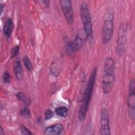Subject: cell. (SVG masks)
Listing matches in <instances>:
<instances>
[{
    "label": "cell",
    "mask_w": 135,
    "mask_h": 135,
    "mask_svg": "<svg viewBox=\"0 0 135 135\" xmlns=\"http://www.w3.org/2000/svg\"><path fill=\"white\" fill-rule=\"evenodd\" d=\"M97 73V69L96 68H94L91 71L89 79L88 81L84 96L79 110L78 118L80 121L84 120L86 117L95 86Z\"/></svg>",
    "instance_id": "cell-1"
},
{
    "label": "cell",
    "mask_w": 135,
    "mask_h": 135,
    "mask_svg": "<svg viewBox=\"0 0 135 135\" xmlns=\"http://www.w3.org/2000/svg\"><path fill=\"white\" fill-rule=\"evenodd\" d=\"M115 64L113 58L107 57L104 62L102 77V91L104 94H108L113 88L115 80Z\"/></svg>",
    "instance_id": "cell-2"
},
{
    "label": "cell",
    "mask_w": 135,
    "mask_h": 135,
    "mask_svg": "<svg viewBox=\"0 0 135 135\" xmlns=\"http://www.w3.org/2000/svg\"><path fill=\"white\" fill-rule=\"evenodd\" d=\"M114 11L112 8H109L105 13L102 31V41L105 45L110 42L112 36L114 28Z\"/></svg>",
    "instance_id": "cell-3"
},
{
    "label": "cell",
    "mask_w": 135,
    "mask_h": 135,
    "mask_svg": "<svg viewBox=\"0 0 135 135\" xmlns=\"http://www.w3.org/2000/svg\"><path fill=\"white\" fill-rule=\"evenodd\" d=\"M80 14L83 26V28L86 34L88 39H89L92 35L93 28L90 10L85 2L82 3L80 5Z\"/></svg>",
    "instance_id": "cell-4"
},
{
    "label": "cell",
    "mask_w": 135,
    "mask_h": 135,
    "mask_svg": "<svg viewBox=\"0 0 135 135\" xmlns=\"http://www.w3.org/2000/svg\"><path fill=\"white\" fill-rule=\"evenodd\" d=\"M87 40L88 37L83 28L79 29L76 34L75 39L67 43L66 46L67 52L70 54H74L84 46Z\"/></svg>",
    "instance_id": "cell-5"
},
{
    "label": "cell",
    "mask_w": 135,
    "mask_h": 135,
    "mask_svg": "<svg viewBox=\"0 0 135 135\" xmlns=\"http://www.w3.org/2000/svg\"><path fill=\"white\" fill-rule=\"evenodd\" d=\"M127 39V26L122 23L118 32V39L117 42L116 51L118 55L121 56L124 52Z\"/></svg>",
    "instance_id": "cell-6"
},
{
    "label": "cell",
    "mask_w": 135,
    "mask_h": 135,
    "mask_svg": "<svg viewBox=\"0 0 135 135\" xmlns=\"http://www.w3.org/2000/svg\"><path fill=\"white\" fill-rule=\"evenodd\" d=\"M127 105L130 117L134 121L135 113V82L134 79L131 80L129 83Z\"/></svg>",
    "instance_id": "cell-7"
},
{
    "label": "cell",
    "mask_w": 135,
    "mask_h": 135,
    "mask_svg": "<svg viewBox=\"0 0 135 135\" xmlns=\"http://www.w3.org/2000/svg\"><path fill=\"white\" fill-rule=\"evenodd\" d=\"M100 133L102 135L111 134L110 125V115L107 108L102 109L100 118Z\"/></svg>",
    "instance_id": "cell-8"
},
{
    "label": "cell",
    "mask_w": 135,
    "mask_h": 135,
    "mask_svg": "<svg viewBox=\"0 0 135 135\" xmlns=\"http://www.w3.org/2000/svg\"><path fill=\"white\" fill-rule=\"evenodd\" d=\"M60 5L67 22L72 25L74 22V14L72 3L69 0H61Z\"/></svg>",
    "instance_id": "cell-9"
},
{
    "label": "cell",
    "mask_w": 135,
    "mask_h": 135,
    "mask_svg": "<svg viewBox=\"0 0 135 135\" xmlns=\"http://www.w3.org/2000/svg\"><path fill=\"white\" fill-rule=\"evenodd\" d=\"M63 126L61 123H57L51 126L46 127L44 132L45 134L49 135H57L60 134L63 131Z\"/></svg>",
    "instance_id": "cell-10"
},
{
    "label": "cell",
    "mask_w": 135,
    "mask_h": 135,
    "mask_svg": "<svg viewBox=\"0 0 135 135\" xmlns=\"http://www.w3.org/2000/svg\"><path fill=\"white\" fill-rule=\"evenodd\" d=\"M13 22L11 18H8L5 22L3 27V33L6 38H10L13 31Z\"/></svg>",
    "instance_id": "cell-11"
},
{
    "label": "cell",
    "mask_w": 135,
    "mask_h": 135,
    "mask_svg": "<svg viewBox=\"0 0 135 135\" xmlns=\"http://www.w3.org/2000/svg\"><path fill=\"white\" fill-rule=\"evenodd\" d=\"M14 70L16 78L18 81L22 80L23 77V70L20 60H17L15 62L14 65Z\"/></svg>",
    "instance_id": "cell-12"
},
{
    "label": "cell",
    "mask_w": 135,
    "mask_h": 135,
    "mask_svg": "<svg viewBox=\"0 0 135 135\" xmlns=\"http://www.w3.org/2000/svg\"><path fill=\"white\" fill-rule=\"evenodd\" d=\"M55 113L62 118H65L68 115V109L64 106H60L55 109Z\"/></svg>",
    "instance_id": "cell-13"
},
{
    "label": "cell",
    "mask_w": 135,
    "mask_h": 135,
    "mask_svg": "<svg viewBox=\"0 0 135 135\" xmlns=\"http://www.w3.org/2000/svg\"><path fill=\"white\" fill-rule=\"evenodd\" d=\"M16 98L17 99L24 103L26 105L30 104L31 100L30 99L22 92H19L16 94Z\"/></svg>",
    "instance_id": "cell-14"
},
{
    "label": "cell",
    "mask_w": 135,
    "mask_h": 135,
    "mask_svg": "<svg viewBox=\"0 0 135 135\" xmlns=\"http://www.w3.org/2000/svg\"><path fill=\"white\" fill-rule=\"evenodd\" d=\"M20 114L23 118L25 119H28L31 116V111L26 106L24 107L23 108H22L20 111Z\"/></svg>",
    "instance_id": "cell-15"
},
{
    "label": "cell",
    "mask_w": 135,
    "mask_h": 135,
    "mask_svg": "<svg viewBox=\"0 0 135 135\" xmlns=\"http://www.w3.org/2000/svg\"><path fill=\"white\" fill-rule=\"evenodd\" d=\"M23 62L26 69L29 71H32L33 69V65L29 57L27 56H24L23 58Z\"/></svg>",
    "instance_id": "cell-16"
},
{
    "label": "cell",
    "mask_w": 135,
    "mask_h": 135,
    "mask_svg": "<svg viewBox=\"0 0 135 135\" xmlns=\"http://www.w3.org/2000/svg\"><path fill=\"white\" fill-rule=\"evenodd\" d=\"M54 115V113L53 112V111L50 109H47L44 112V119L46 120H50L53 117Z\"/></svg>",
    "instance_id": "cell-17"
},
{
    "label": "cell",
    "mask_w": 135,
    "mask_h": 135,
    "mask_svg": "<svg viewBox=\"0 0 135 135\" xmlns=\"http://www.w3.org/2000/svg\"><path fill=\"white\" fill-rule=\"evenodd\" d=\"M20 52V46L18 45H16L14 46L11 51V56L12 58H14L17 56Z\"/></svg>",
    "instance_id": "cell-18"
},
{
    "label": "cell",
    "mask_w": 135,
    "mask_h": 135,
    "mask_svg": "<svg viewBox=\"0 0 135 135\" xmlns=\"http://www.w3.org/2000/svg\"><path fill=\"white\" fill-rule=\"evenodd\" d=\"M3 79L4 82L6 84H9L11 82L12 78L10 74L7 72H5L3 74Z\"/></svg>",
    "instance_id": "cell-19"
},
{
    "label": "cell",
    "mask_w": 135,
    "mask_h": 135,
    "mask_svg": "<svg viewBox=\"0 0 135 135\" xmlns=\"http://www.w3.org/2000/svg\"><path fill=\"white\" fill-rule=\"evenodd\" d=\"M20 130L22 134H27V135H31L33 133L31 132V131L27 128L26 126L24 125H21L20 127Z\"/></svg>",
    "instance_id": "cell-20"
},
{
    "label": "cell",
    "mask_w": 135,
    "mask_h": 135,
    "mask_svg": "<svg viewBox=\"0 0 135 135\" xmlns=\"http://www.w3.org/2000/svg\"><path fill=\"white\" fill-rule=\"evenodd\" d=\"M41 2L42 3V4H43V5H44L46 7H49L50 5V1H42Z\"/></svg>",
    "instance_id": "cell-21"
},
{
    "label": "cell",
    "mask_w": 135,
    "mask_h": 135,
    "mask_svg": "<svg viewBox=\"0 0 135 135\" xmlns=\"http://www.w3.org/2000/svg\"><path fill=\"white\" fill-rule=\"evenodd\" d=\"M4 6L3 4H1L0 5V11H1V14H2L3 12V10H4Z\"/></svg>",
    "instance_id": "cell-22"
},
{
    "label": "cell",
    "mask_w": 135,
    "mask_h": 135,
    "mask_svg": "<svg viewBox=\"0 0 135 135\" xmlns=\"http://www.w3.org/2000/svg\"><path fill=\"white\" fill-rule=\"evenodd\" d=\"M4 134V132H3V129L2 128V127H1V129H0V134L2 135V134Z\"/></svg>",
    "instance_id": "cell-23"
}]
</instances>
